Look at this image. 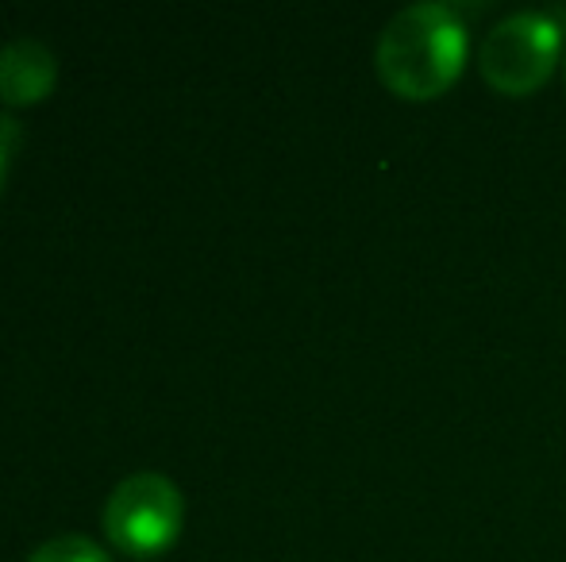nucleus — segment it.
Here are the masks:
<instances>
[{"mask_svg": "<svg viewBox=\"0 0 566 562\" xmlns=\"http://www.w3.org/2000/svg\"><path fill=\"white\" fill-rule=\"evenodd\" d=\"M59 82V59L39 39H12L0 51V100L12 108H28L51 97Z\"/></svg>", "mask_w": 566, "mask_h": 562, "instance_id": "20e7f679", "label": "nucleus"}, {"mask_svg": "<svg viewBox=\"0 0 566 562\" xmlns=\"http://www.w3.org/2000/svg\"><path fill=\"white\" fill-rule=\"evenodd\" d=\"M181 524H186V497L166 474H132L105 501V536L119 555H163L178 543Z\"/></svg>", "mask_w": 566, "mask_h": 562, "instance_id": "f03ea898", "label": "nucleus"}, {"mask_svg": "<svg viewBox=\"0 0 566 562\" xmlns=\"http://www.w3.org/2000/svg\"><path fill=\"white\" fill-rule=\"evenodd\" d=\"M563 54V23L552 12L524 8L497 23L478 51L482 77L505 97H528L555 74Z\"/></svg>", "mask_w": 566, "mask_h": 562, "instance_id": "7ed1b4c3", "label": "nucleus"}, {"mask_svg": "<svg viewBox=\"0 0 566 562\" xmlns=\"http://www.w3.org/2000/svg\"><path fill=\"white\" fill-rule=\"evenodd\" d=\"M374 66L401 100H432L459 82L467 66V23L451 4H409L386 23Z\"/></svg>", "mask_w": 566, "mask_h": 562, "instance_id": "f257e3e1", "label": "nucleus"}, {"mask_svg": "<svg viewBox=\"0 0 566 562\" xmlns=\"http://www.w3.org/2000/svg\"><path fill=\"white\" fill-rule=\"evenodd\" d=\"M20 142V124L12 116H0V193H4L8 181V162H12V150Z\"/></svg>", "mask_w": 566, "mask_h": 562, "instance_id": "423d86ee", "label": "nucleus"}, {"mask_svg": "<svg viewBox=\"0 0 566 562\" xmlns=\"http://www.w3.org/2000/svg\"><path fill=\"white\" fill-rule=\"evenodd\" d=\"M28 562H108L105 548L90 540V536H54V540L39 543L28 555Z\"/></svg>", "mask_w": 566, "mask_h": 562, "instance_id": "39448f33", "label": "nucleus"}]
</instances>
